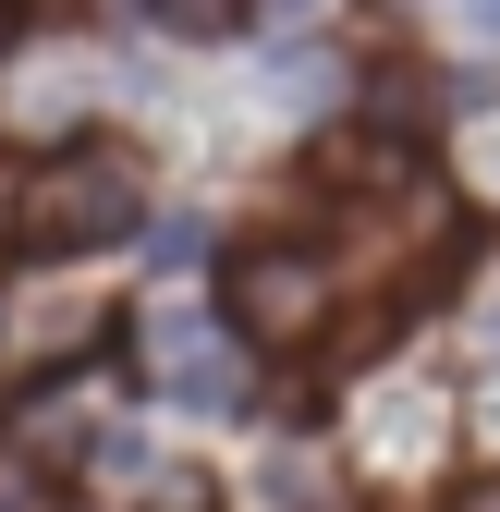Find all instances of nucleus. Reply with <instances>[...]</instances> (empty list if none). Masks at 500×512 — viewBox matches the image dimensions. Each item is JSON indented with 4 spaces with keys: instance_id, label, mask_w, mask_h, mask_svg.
<instances>
[{
    "instance_id": "nucleus-1",
    "label": "nucleus",
    "mask_w": 500,
    "mask_h": 512,
    "mask_svg": "<svg viewBox=\"0 0 500 512\" xmlns=\"http://www.w3.org/2000/svg\"><path fill=\"white\" fill-rule=\"evenodd\" d=\"M135 220H147V183H135V159L110 135H74L61 159H37L13 183V244H37L49 269H86V256L135 244Z\"/></svg>"
},
{
    "instance_id": "nucleus-2",
    "label": "nucleus",
    "mask_w": 500,
    "mask_h": 512,
    "mask_svg": "<svg viewBox=\"0 0 500 512\" xmlns=\"http://www.w3.org/2000/svg\"><path fill=\"white\" fill-rule=\"evenodd\" d=\"M220 305H232V342H305L330 317V256H293V244H244L232 256V281H220Z\"/></svg>"
},
{
    "instance_id": "nucleus-3",
    "label": "nucleus",
    "mask_w": 500,
    "mask_h": 512,
    "mask_svg": "<svg viewBox=\"0 0 500 512\" xmlns=\"http://www.w3.org/2000/svg\"><path fill=\"white\" fill-rule=\"evenodd\" d=\"M0 354H25V366H74L98 330H110V293L98 281H49V293H25V317H0Z\"/></svg>"
},
{
    "instance_id": "nucleus-4",
    "label": "nucleus",
    "mask_w": 500,
    "mask_h": 512,
    "mask_svg": "<svg viewBox=\"0 0 500 512\" xmlns=\"http://www.w3.org/2000/svg\"><path fill=\"white\" fill-rule=\"evenodd\" d=\"M305 183H330V196H391V183H415V147L391 135V122H354V135H318Z\"/></svg>"
},
{
    "instance_id": "nucleus-5",
    "label": "nucleus",
    "mask_w": 500,
    "mask_h": 512,
    "mask_svg": "<svg viewBox=\"0 0 500 512\" xmlns=\"http://www.w3.org/2000/svg\"><path fill=\"white\" fill-rule=\"evenodd\" d=\"M0 512H49V488H37V476L13 464V476H0Z\"/></svg>"
},
{
    "instance_id": "nucleus-6",
    "label": "nucleus",
    "mask_w": 500,
    "mask_h": 512,
    "mask_svg": "<svg viewBox=\"0 0 500 512\" xmlns=\"http://www.w3.org/2000/svg\"><path fill=\"white\" fill-rule=\"evenodd\" d=\"M452 512H500V476H488V488H464V500H452Z\"/></svg>"
},
{
    "instance_id": "nucleus-7",
    "label": "nucleus",
    "mask_w": 500,
    "mask_h": 512,
    "mask_svg": "<svg viewBox=\"0 0 500 512\" xmlns=\"http://www.w3.org/2000/svg\"><path fill=\"white\" fill-rule=\"evenodd\" d=\"M0 244H13V171H0Z\"/></svg>"
}]
</instances>
